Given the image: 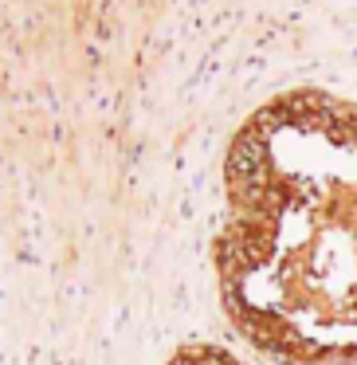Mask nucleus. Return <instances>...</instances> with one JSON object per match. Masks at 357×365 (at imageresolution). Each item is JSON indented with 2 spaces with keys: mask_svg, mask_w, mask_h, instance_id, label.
Masks as SVG:
<instances>
[{
  "mask_svg": "<svg viewBox=\"0 0 357 365\" xmlns=\"http://www.w3.org/2000/svg\"><path fill=\"white\" fill-rule=\"evenodd\" d=\"M224 314L286 365H357V98L291 87L224 153Z\"/></svg>",
  "mask_w": 357,
  "mask_h": 365,
  "instance_id": "obj_1",
  "label": "nucleus"
},
{
  "mask_svg": "<svg viewBox=\"0 0 357 365\" xmlns=\"http://www.w3.org/2000/svg\"><path fill=\"white\" fill-rule=\"evenodd\" d=\"M165 365H247L239 354H232L228 346H216V341H185L169 354Z\"/></svg>",
  "mask_w": 357,
  "mask_h": 365,
  "instance_id": "obj_2",
  "label": "nucleus"
}]
</instances>
